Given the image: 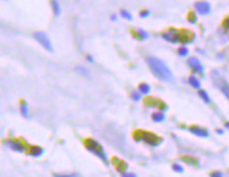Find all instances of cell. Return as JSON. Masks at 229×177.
Segmentation results:
<instances>
[{"label": "cell", "instance_id": "6da1fadb", "mask_svg": "<svg viewBox=\"0 0 229 177\" xmlns=\"http://www.w3.org/2000/svg\"><path fill=\"white\" fill-rule=\"evenodd\" d=\"M145 60H147L148 66L152 71V73L158 79L164 80V81L173 80V73H171V71L167 67V65L162 60H160V59H157L155 56H148Z\"/></svg>", "mask_w": 229, "mask_h": 177}, {"label": "cell", "instance_id": "7a4b0ae2", "mask_svg": "<svg viewBox=\"0 0 229 177\" xmlns=\"http://www.w3.org/2000/svg\"><path fill=\"white\" fill-rule=\"evenodd\" d=\"M85 146H87V149L90 151V152H93V153H95L96 156H98L100 158H102V160L103 162H106L107 163V157H106V155H104V151H103V149L101 147V145L96 141V140H91V139H88V140H85Z\"/></svg>", "mask_w": 229, "mask_h": 177}, {"label": "cell", "instance_id": "3957f363", "mask_svg": "<svg viewBox=\"0 0 229 177\" xmlns=\"http://www.w3.org/2000/svg\"><path fill=\"white\" fill-rule=\"evenodd\" d=\"M34 38L44 48L47 49L48 52H53V47H52V43L48 38V36L44 34V33H41V31H37L34 34Z\"/></svg>", "mask_w": 229, "mask_h": 177}, {"label": "cell", "instance_id": "277c9868", "mask_svg": "<svg viewBox=\"0 0 229 177\" xmlns=\"http://www.w3.org/2000/svg\"><path fill=\"white\" fill-rule=\"evenodd\" d=\"M138 133L140 134V139L143 140V141H145V142H148V144H150V145H158L162 140L157 136V135H155V134H152V133H149V132H144V131H138Z\"/></svg>", "mask_w": 229, "mask_h": 177}, {"label": "cell", "instance_id": "5b68a950", "mask_svg": "<svg viewBox=\"0 0 229 177\" xmlns=\"http://www.w3.org/2000/svg\"><path fill=\"white\" fill-rule=\"evenodd\" d=\"M187 64H188V66L193 70V72H198V73H202V72H203V66H202V64H200V61L198 60L197 57H194V56L190 57L188 60H187Z\"/></svg>", "mask_w": 229, "mask_h": 177}, {"label": "cell", "instance_id": "8992f818", "mask_svg": "<svg viewBox=\"0 0 229 177\" xmlns=\"http://www.w3.org/2000/svg\"><path fill=\"white\" fill-rule=\"evenodd\" d=\"M194 7L199 15H208L210 12V5L206 1H198L194 4Z\"/></svg>", "mask_w": 229, "mask_h": 177}, {"label": "cell", "instance_id": "52a82bcc", "mask_svg": "<svg viewBox=\"0 0 229 177\" xmlns=\"http://www.w3.org/2000/svg\"><path fill=\"white\" fill-rule=\"evenodd\" d=\"M190 132L193 133V134H195V135H198V136H203V138H205V136L209 135V133H208L206 129H204V128H202V127H198V126H192V127H190Z\"/></svg>", "mask_w": 229, "mask_h": 177}, {"label": "cell", "instance_id": "ba28073f", "mask_svg": "<svg viewBox=\"0 0 229 177\" xmlns=\"http://www.w3.org/2000/svg\"><path fill=\"white\" fill-rule=\"evenodd\" d=\"M151 119H152L154 122H162V121L164 120V114H163L162 111H160V112H154V114L151 115Z\"/></svg>", "mask_w": 229, "mask_h": 177}, {"label": "cell", "instance_id": "9c48e42d", "mask_svg": "<svg viewBox=\"0 0 229 177\" xmlns=\"http://www.w3.org/2000/svg\"><path fill=\"white\" fill-rule=\"evenodd\" d=\"M188 83H190V85H191L192 87H194V89H199V87H200V81H199L194 75H191V77L188 78Z\"/></svg>", "mask_w": 229, "mask_h": 177}, {"label": "cell", "instance_id": "30bf717a", "mask_svg": "<svg viewBox=\"0 0 229 177\" xmlns=\"http://www.w3.org/2000/svg\"><path fill=\"white\" fill-rule=\"evenodd\" d=\"M139 92L143 94V95H148L150 92V86L148 84H145V83H141L139 85Z\"/></svg>", "mask_w": 229, "mask_h": 177}, {"label": "cell", "instance_id": "8fae6325", "mask_svg": "<svg viewBox=\"0 0 229 177\" xmlns=\"http://www.w3.org/2000/svg\"><path fill=\"white\" fill-rule=\"evenodd\" d=\"M29 153H30L31 156H34V157H37V156H41V155L43 153V150H42V149H40V147L34 146V147H31V149H30Z\"/></svg>", "mask_w": 229, "mask_h": 177}, {"label": "cell", "instance_id": "7c38bea8", "mask_svg": "<svg viewBox=\"0 0 229 177\" xmlns=\"http://www.w3.org/2000/svg\"><path fill=\"white\" fill-rule=\"evenodd\" d=\"M52 6H53V11H54L55 17H59V15H60V6H59V3H58V1H52Z\"/></svg>", "mask_w": 229, "mask_h": 177}, {"label": "cell", "instance_id": "4fadbf2b", "mask_svg": "<svg viewBox=\"0 0 229 177\" xmlns=\"http://www.w3.org/2000/svg\"><path fill=\"white\" fill-rule=\"evenodd\" d=\"M10 146L12 147L13 150H16V151H23V147H22V145L18 142V141H12V140H10Z\"/></svg>", "mask_w": 229, "mask_h": 177}, {"label": "cell", "instance_id": "5bb4252c", "mask_svg": "<svg viewBox=\"0 0 229 177\" xmlns=\"http://www.w3.org/2000/svg\"><path fill=\"white\" fill-rule=\"evenodd\" d=\"M221 90H222V92L224 94V96L229 99V84H225V83H223L221 86Z\"/></svg>", "mask_w": 229, "mask_h": 177}, {"label": "cell", "instance_id": "9a60e30c", "mask_svg": "<svg viewBox=\"0 0 229 177\" xmlns=\"http://www.w3.org/2000/svg\"><path fill=\"white\" fill-rule=\"evenodd\" d=\"M199 96L202 97L203 99H204V102L205 103H210V97L208 96V94H206V91H204V90H199Z\"/></svg>", "mask_w": 229, "mask_h": 177}, {"label": "cell", "instance_id": "2e32d148", "mask_svg": "<svg viewBox=\"0 0 229 177\" xmlns=\"http://www.w3.org/2000/svg\"><path fill=\"white\" fill-rule=\"evenodd\" d=\"M178 53H179L180 56H186V55H188V48L185 47V46H181V47L178 49Z\"/></svg>", "mask_w": 229, "mask_h": 177}, {"label": "cell", "instance_id": "e0dca14e", "mask_svg": "<svg viewBox=\"0 0 229 177\" xmlns=\"http://www.w3.org/2000/svg\"><path fill=\"white\" fill-rule=\"evenodd\" d=\"M137 34L139 35V38L140 40H147L148 38V33L147 31H144V30H141V29H138V30H137Z\"/></svg>", "mask_w": 229, "mask_h": 177}, {"label": "cell", "instance_id": "ac0fdd59", "mask_svg": "<svg viewBox=\"0 0 229 177\" xmlns=\"http://www.w3.org/2000/svg\"><path fill=\"white\" fill-rule=\"evenodd\" d=\"M20 111H22V115H23L24 117L28 116V105H26L25 102H22V104H20Z\"/></svg>", "mask_w": 229, "mask_h": 177}, {"label": "cell", "instance_id": "d6986e66", "mask_svg": "<svg viewBox=\"0 0 229 177\" xmlns=\"http://www.w3.org/2000/svg\"><path fill=\"white\" fill-rule=\"evenodd\" d=\"M76 71H78V72H80L83 75H89V71L87 70V68H84V67H82V66H78V67H76Z\"/></svg>", "mask_w": 229, "mask_h": 177}, {"label": "cell", "instance_id": "ffe728a7", "mask_svg": "<svg viewBox=\"0 0 229 177\" xmlns=\"http://www.w3.org/2000/svg\"><path fill=\"white\" fill-rule=\"evenodd\" d=\"M120 15H121L124 18L128 19V20H131V19H132V16H131V13H130V12H127L126 10H121V11H120Z\"/></svg>", "mask_w": 229, "mask_h": 177}, {"label": "cell", "instance_id": "44dd1931", "mask_svg": "<svg viewBox=\"0 0 229 177\" xmlns=\"http://www.w3.org/2000/svg\"><path fill=\"white\" fill-rule=\"evenodd\" d=\"M140 96H141V94L140 92H137V91H133L132 92V99L133 101H136V102H138V101H140Z\"/></svg>", "mask_w": 229, "mask_h": 177}, {"label": "cell", "instance_id": "7402d4cb", "mask_svg": "<svg viewBox=\"0 0 229 177\" xmlns=\"http://www.w3.org/2000/svg\"><path fill=\"white\" fill-rule=\"evenodd\" d=\"M188 22L192 23V24H194V23L197 22V17H195L194 13H190V15H188Z\"/></svg>", "mask_w": 229, "mask_h": 177}, {"label": "cell", "instance_id": "603a6c76", "mask_svg": "<svg viewBox=\"0 0 229 177\" xmlns=\"http://www.w3.org/2000/svg\"><path fill=\"white\" fill-rule=\"evenodd\" d=\"M150 15V12L148 11V10H144V11H140V17L141 18H145V17H148Z\"/></svg>", "mask_w": 229, "mask_h": 177}, {"label": "cell", "instance_id": "cb8c5ba5", "mask_svg": "<svg viewBox=\"0 0 229 177\" xmlns=\"http://www.w3.org/2000/svg\"><path fill=\"white\" fill-rule=\"evenodd\" d=\"M173 169H174L175 171H178V172H182V166H180V165H178V164L173 165Z\"/></svg>", "mask_w": 229, "mask_h": 177}, {"label": "cell", "instance_id": "d4e9b609", "mask_svg": "<svg viewBox=\"0 0 229 177\" xmlns=\"http://www.w3.org/2000/svg\"><path fill=\"white\" fill-rule=\"evenodd\" d=\"M54 177H77L76 175H54Z\"/></svg>", "mask_w": 229, "mask_h": 177}, {"label": "cell", "instance_id": "484cf974", "mask_svg": "<svg viewBox=\"0 0 229 177\" xmlns=\"http://www.w3.org/2000/svg\"><path fill=\"white\" fill-rule=\"evenodd\" d=\"M211 177H222V173L220 171H215L211 173Z\"/></svg>", "mask_w": 229, "mask_h": 177}, {"label": "cell", "instance_id": "4316f807", "mask_svg": "<svg viewBox=\"0 0 229 177\" xmlns=\"http://www.w3.org/2000/svg\"><path fill=\"white\" fill-rule=\"evenodd\" d=\"M223 25H224V28H225V29H229V17H228V18L224 20Z\"/></svg>", "mask_w": 229, "mask_h": 177}, {"label": "cell", "instance_id": "83f0119b", "mask_svg": "<svg viewBox=\"0 0 229 177\" xmlns=\"http://www.w3.org/2000/svg\"><path fill=\"white\" fill-rule=\"evenodd\" d=\"M123 177H137L136 175H133V173H124L123 175Z\"/></svg>", "mask_w": 229, "mask_h": 177}, {"label": "cell", "instance_id": "f1b7e54d", "mask_svg": "<svg viewBox=\"0 0 229 177\" xmlns=\"http://www.w3.org/2000/svg\"><path fill=\"white\" fill-rule=\"evenodd\" d=\"M87 59H88V60H89V61H91V62L94 61V59H93V56H90V55H88V56H87Z\"/></svg>", "mask_w": 229, "mask_h": 177}, {"label": "cell", "instance_id": "f546056e", "mask_svg": "<svg viewBox=\"0 0 229 177\" xmlns=\"http://www.w3.org/2000/svg\"><path fill=\"white\" fill-rule=\"evenodd\" d=\"M112 19H113V20H115V19H117V16H115V15L112 16Z\"/></svg>", "mask_w": 229, "mask_h": 177}, {"label": "cell", "instance_id": "4dcf8cb0", "mask_svg": "<svg viewBox=\"0 0 229 177\" xmlns=\"http://www.w3.org/2000/svg\"><path fill=\"white\" fill-rule=\"evenodd\" d=\"M225 127H227V128H229V122H228V123H225Z\"/></svg>", "mask_w": 229, "mask_h": 177}]
</instances>
